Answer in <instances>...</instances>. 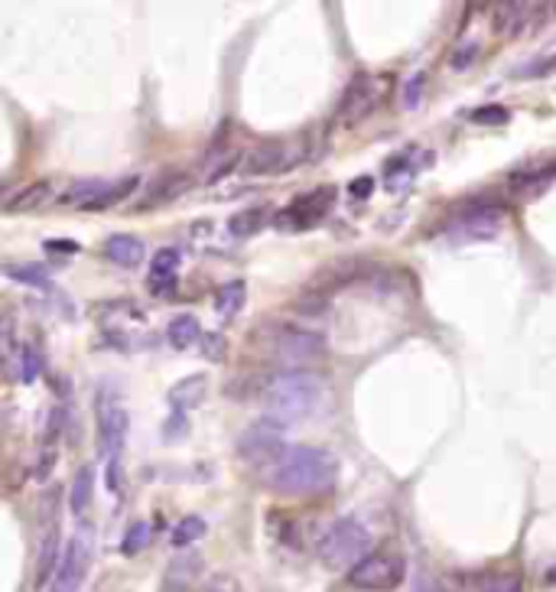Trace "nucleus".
<instances>
[{
	"label": "nucleus",
	"mask_w": 556,
	"mask_h": 592,
	"mask_svg": "<svg viewBox=\"0 0 556 592\" xmlns=\"http://www.w3.org/2000/svg\"><path fill=\"white\" fill-rule=\"evenodd\" d=\"M92 495H94V469L92 466H82L76 482H72V511L85 515L88 505H92Z\"/></svg>",
	"instance_id": "nucleus-26"
},
{
	"label": "nucleus",
	"mask_w": 556,
	"mask_h": 592,
	"mask_svg": "<svg viewBox=\"0 0 556 592\" xmlns=\"http://www.w3.org/2000/svg\"><path fill=\"white\" fill-rule=\"evenodd\" d=\"M225 338L218 336V332H208L205 338H202V355L208 358V361H225Z\"/></svg>",
	"instance_id": "nucleus-34"
},
{
	"label": "nucleus",
	"mask_w": 556,
	"mask_h": 592,
	"mask_svg": "<svg viewBox=\"0 0 556 592\" xmlns=\"http://www.w3.org/2000/svg\"><path fill=\"white\" fill-rule=\"evenodd\" d=\"M62 564L59 560V524L46 527L43 531V547H39V570H36V583H46L49 573H52V566ZM59 570V566H56Z\"/></svg>",
	"instance_id": "nucleus-24"
},
{
	"label": "nucleus",
	"mask_w": 556,
	"mask_h": 592,
	"mask_svg": "<svg viewBox=\"0 0 556 592\" xmlns=\"http://www.w3.org/2000/svg\"><path fill=\"white\" fill-rule=\"evenodd\" d=\"M137 182H141L137 176H124V179H117V182H111V186H108V192H104V196L98 199V202H94V206L88 208V212H101V208L117 206V202H121L124 196H131L133 189H137Z\"/></svg>",
	"instance_id": "nucleus-30"
},
{
	"label": "nucleus",
	"mask_w": 556,
	"mask_h": 592,
	"mask_svg": "<svg viewBox=\"0 0 556 592\" xmlns=\"http://www.w3.org/2000/svg\"><path fill=\"white\" fill-rule=\"evenodd\" d=\"M49 199H52V186H49L46 179H36V182H29V186L17 189L13 196L4 199V212H36L39 206H46Z\"/></svg>",
	"instance_id": "nucleus-19"
},
{
	"label": "nucleus",
	"mask_w": 556,
	"mask_h": 592,
	"mask_svg": "<svg viewBox=\"0 0 556 592\" xmlns=\"http://www.w3.org/2000/svg\"><path fill=\"white\" fill-rule=\"evenodd\" d=\"M446 592H524V576L511 570H471L449 573L443 580Z\"/></svg>",
	"instance_id": "nucleus-11"
},
{
	"label": "nucleus",
	"mask_w": 556,
	"mask_h": 592,
	"mask_svg": "<svg viewBox=\"0 0 556 592\" xmlns=\"http://www.w3.org/2000/svg\"><path fill=\"white\" fill-rule=\"evenodd\" d=\"M245 300H247L245 280H231L215 293V312L222 320H231V316H238V312L245 310Z\"/></svg>",
	"instance_id": "nucleus-22"
},
{
	"label": "nucleus",
	"mask_w": 556,
	"mask_h": 592,
	"mask_svg": "<svg viewBox=\"0 0 556 592\" xmlns=\"http://www.w3.org/2000/svg\"><path fill=\"white\" fill-rule=\"evenodd\" d=\"M147 544H150V524H147V521H137V524L127 531V537H124L121 554H127V556L141 554Z\"/></svg>",
	"instance_id": "nucleus-31"
},
{
	"label": "nucleus",
	"mask_w": 556,
	"mask_h": 592,
	"mask_svg": "<svg viewBox=\"0 0 556 592\" xmlns=\"http://www.w3.org/2000/svg\"><path fill=\"white\" fill-rule=\"evenodd\" d=\"M52 466H56V450L49 452V450H43V459H39V469H36V475L39 479H46L49 475V469H52Z\"/></svg>",
	"instance_id": "nucleus-40"
},
{
	"label": "nucleus",
	"mask_w": 556,
	"mask_h": 592,
	"mask_svg": "<svg viewBox=\"0 0 556 592\" xmlns=\"http://www.w3.org/2000/svg\"><path fill=\"white\" fill-rule=\"evenodd\" d=\"M501 228H504V208L488 206V202H475L463 218H455L449 231L459 241H475V238H495Z\"/></svg>",
	"instance_id": "nucleus-14"
},
{
	"label": "nucleus",
	"mask_w": 556,
	"mask_h": 592,
	"mask_svg": "<svg viewBox=\"0 0 556 592\" xmlns=\"http://www.w3.org/2000/svg\"><path fill=\"white\" fill-rule=\"evenodd\" d=\"M423 82H426V76H416L414 82L407 85L404 108H416V104H420V98H423Z\"/></svg>",
	"instance_id": "nucleus-38"
},
{
	"label": "nucleus",
	"mask_w": 556,
	"mask_h": 592,
	"mask_svg": "<svg viewBox=\"0 0 556 592\" xmlns=\"http://www.w3.org/2000/svg\"><path fill=\"white\" fill-rule=\"evenodd\" d=\"M205 534H208L205 521H202V517H196V515H189V517H182L180 524L173 527V544H176V547H189V544H196V540H202Z\"/></svg>",
	"instance_id": "nucleus-29"
},
{
	"label": "nucleus",
	"mask_w": 556,
	"mask_h": 592,
	"mask_svg": "<svg viewBox=\"0 0 556 592\" xmlns=\"http://www.w3.org/2000/svg\"><path fill=\"white\" fill-rule=\"evenodd\" d=\"M479 53H481V43H479V39H471V43H463V46H459V49L453 53L449 66H453L455 72H463V69H469L471 62L479 59Z\"/></svg>",
	"instance_id": "nucleus-33"
},
{
	"label": "nucleus",
	"mask_w": 556,
	"mask_h": 592,
	"mask_svg": "<svg viewBox=\"0 0 556 592\" xmlns=\"http://www.w3.org/2000/svg\"><path fill=\"white\" fill-rule=\"evenodd\" d=\"M365 556H371V531L361 524L359 517H339L322 534L319 560L329 570H349L351 573Z\"/></svg>",
	"instance_id": "nucleus-3"
},
{
	"label": "nucleus",
	"mask_w": 556,
	"mask_h": 592,
	"mask_svg": "<svg viewBox=\"0 0 556 592\" xmlns=\"http://www.w3.org/2000/svg\"><path fill=\"white\" fill-rule=\"evenodd\" d=\"M39 375V355L33 348H23V358H20V381H36Z\"/></svg>",
	"instance_id": "nucleus-36"
},
{
	"label": "nucleus",
	"mask_w": 556,
	"mask_h": 592,
	"mask_svg": "<svg viewBox=\"0 0 556 592\" xmlns=\"http://www.w3.org/2000/svg\"><path fill=\"white\" fill-rule=\"evenodd\" d=\"M198 336H202V329H198L196 316H176V320L166 326V338H170V345L176 348V352L192 348L198 342Z\"/></svg>",
	"instance_id": "nucleus-23"
},
{
	"label": "nucleus",
	"mask_w": 556,
	"mask_h": 592,
	"mask_svg": "<svg viewBox=\"0 0 556 592\" xmlns=\"http://www.w3.org/2000/svg\"><path fill=\"white\" fill-rule=\"evenodd\" d=\"M530 4H501L498 13H495V29L501 36H518L520 29L528 27L530 20Z\"/></svg>",
	"instance_id": "nucleus-21"
},
{
	"label": "nucleus",
	"mask_w": 556,
	"mask_h": 592,
	"mask_svg": "<svg viewBox=\"0 0 556 592\" xmlns=\"http://www.w3.org/2000/svg\"><path fill=\"white\" fill-rule=\"evenodd\" d=\"M127 430H131V420H127V410H124L121 401L101 397V404H98V442H101V452L111 462L121 456Z\"/></svg>",
	"instance_id": "nucleus-12"
},
{
	"label": "nucleus",
	"mask_w": 556,
	"mask_h": 592,
	"mask_svg": "<svg viewBox=\"0 0 556 592\" xmlns=\"http://www.w3.org/2000/svg\"><path fill=\"white\" fill-rule=\"evenodd\" d=\"M92 560H94V534L92 527L82 524L66 544V550H62V564H59L56 580H52L56 592H78V586L85 583L88 570H92Z\"/></svg>",
	"instance_id": "nucleus-6"
},
{
	"label": "nucleus",
	"mask_w": 556,
	"mask_h": 592,
	"mask_svg": "<svg viewBox=\"0 0 556 592\" xmlns=\"http://www.w3.org/2000/svg\"><path fill=\"white\" fill-rule=\"evenodd\" d=\"M332 202H335V189L322 186V189H316V192L296 196V199H293V206L283 208L274 222H277V228H283V231H286V228H293V231H302V228L316 225V222H322V218L329 215Z\"/></svg>",
	"instance_id": "nucleus-10"
},
{
	"label": "nucleus",
	"mask_w": 556,
	"mask_h": 592,
	"mask_svg": "<svg viewBox=\"0 0 556 592\" xmlns=\"http://www.w3.org/2000/svg\"><path fill=\"white\" fill-rule=\"evenodd\" d=\"M329 397L332 391L326 377L312 371H277L257 385V401L264 404L267 417L280 423L319 417L329 407Z\"/></svg>",
	"instance_id": "nucleus-2"
},
{
	"label": "nucleus",
	"mask_w": 556,
	"mask_h": 592,
	"mask_svg": "<svg viewBox=\"0 0 556 592\" xmlns=\"http://www.w3.org/2000/svg\"><path fill=\"white\" fill-rule=\"evenodd\" d=\"M78 247H82L78 241H52V238L46 241V251L49 254H52V251H56V254H78Z\"/></svg>",
	"instance_id": "nucleus-39"
},
{
	"label": "nucleus",
	"mask_w": 556,
	"mask_h": 592,
	"mask_svg": "<svg viewBox=\"0 0 556 592\" xmlns=\"http://www.w3.org/2000/svg\"><path fill=\"white\" fill-rule=\"evenodd\" d=\"M264 222H267V208H245V212H238V215L228 222V231L235 238H247V235H254Z\"/></svg>",
	"instance_id": "nucleus-27"
},
{
	"label": "nucleus",
	"mask_w": 556,
	"mask_h": 592,
	"mask_svg": "<svg viewBox=\"0 0 556 592\" xmlns=\"http://www.w3.org/2000/svg\"><path fill=\"white\" fill-rule=\"evenodd\" d=\"M261 475H264L267 489H274L277 495L310 499L335 485L339 462L329 450H319V446H286L261 466Z\"/></svg>",
	"instance_id": "nucleus-1"
},
{
	"label": "nucleus",
	"mask_w": 556,
	"mask_h": 592,
	"mask_svg": "<svg viewBox=\"0 0 556 592\" xmlns=\"http://www.w3.org/2000/svg\"><path fill=\"white\" fill-rule=\"evenodd\" d=\"M381 88H384V78H375V76H355L345 88L339 101V118L342 121H361L365 114L375 111V104L381 101Z\"/></svg>",
	"instance_id": "nucleus-13"
},
{
	"label": "nucleus",
	"mask_w": 556,
	"mask_h": 592,
	"mask_svg": "<svg viewBox=\"0 0 556 592\" xmlns=\"http://www.w3.org/2000/svg\"><path fill=\"white\" fill-rule=\"evenodd\" d=\"M108 186H111V182H101V179H82V182H76V186L66 192V206L85 208L88 212V208L108 192Z\"/></svg>",
	"instance_id": "nucleus-25"
},
{
	"label": "nucleus",
	"mask_w": 556,
	"mask_h": 592,
	"mask_svg": "<svg viewBox=\"0 0 556 592\" xmlns=\"http://www.w3.org/2000/svg\"><path fill=\"white\" fill-rule=\"evenodd\" d=\"M189 186H192V176H189V173H182V169H166L160 179H153V186L147 189V196L137 202V208L166 206L173 199H180Z\"/></svg>",
	"instance_id": "nucleus-15"
},
{
	"label": "nucleus",
	"mask_w": 556,
	"mask_h": 592,
	"mask_svg": "<svg viewBox=\"0 0 556 592\" xmlns=\"http://www.w3.org/2000/svg\"><path fill=\"white\" fill-rule=\"evenodd\" d=\"M371 192H375V176H359L349 182V196L355 199H368Z\"/></svg>",
	"instance_id": "nucleus-37"
},
{
	"label": "nucleus",
	"mask_w": 556,
	"mask_h": 592,
	"mask_svg": "<svg viewBox=\"0 0 556 592\" xmlns=\"http://www.w3.org/2000/svg\"><path fill=\"white\" fill-rule=\"evenodd\" d=\"M208 394V377L205 375H189L182 377L180 385L170 387V404L176 414H186V410H196Z\"/></svg>",
	"instance_id": "nucleus-17"
},
{
	"label": "nucleus",
	"mask_w": 556,
	"mask_h": 592,
	"mask_svg": "<svg viewBox=\"0 0 556 592\" xmlns=\"http://www.w3.org/2000/svg\"><path fill=\"white\" fill-rule=\"evenodd\" d=\"M198 573H202V556L198 554H180L166 566L160 592H192Z\"/></svg>",
	"instance_id": "nucleus-16"
},
{
	"label": "nucleus",
	"mask_w": 556,
	"mask_h": 592,
	"mask_svg": "<svg viewBox=\"0 0 556 592\" xmlns=\"http://www.w3.org/2000/svg\"><path fill=\"white\" fill-rule=\"evenodd\" d=\"M283 436H286V423L274 417H261V420L247 423L245 433L238 436V456L245 462H270L283 450Z\"/></svg>",
	"instance_id": "nucleus-7"
},
{
	"label": "nucleus",
	"mask_w": 556,
	"mask_h": 592,
	"mask_svg": "<svg viewBox=\"0 0 556 592\" xmlns=\"http://www.w3.org/2000/svg\"><path fill=\"white\" fill-rule=\"evenodd\" d=\"M407 580V560L397 550H377L349 573V583L361 592H391Z\"/></svg>",
	"instance_id": "nucleus-5"
},
{
	"label": "nucleus",
	"mask_w": 556,
	"mask_h": 592,
	"mask_svg": "<svg viewBox=\"0 0 556 592\" xmlns=\"http://www.w3.org/2000/svg\"><path fill=\"white\" fill-rule=\"evenodd\" d=\"M98 326L108 332L114 345H124V348H133L141 345V338L137 332L147 326V316H143L141 306H133L127 300H117V303H108L104 310H98Z\"/></svg>",
	"instance_id": "nucleus-9"
},
{
	"label": "nucleus",
	"mask_w": 556,
	"mask_h": 592,
	"mask_svg": "<svg viewBox=\"0 0 556 592\" xmlns=\"http://www.w3.org/2000/svg\"><path fill=\"white\" fill-rule=\"evenodd\" d=\"M267 358H274L280 371H310L326 358V338L312 329L277 326L267 338Z\"/></svg>",
	"instance_id": "nucleus-4"
},
{
	"label": "nucleus",
	"mask_w": 556,
	"mask_h": 592,
	"mask_svg": "<svg viewBox=\"0 0 556 592\" xmlns=\"http://www.w3.org/2000/svg\"><path fill=\"white\" fill-rule=\"evenodd\" d=\"M104 257L117 267H137L143 261V241L133 235H111L104 245Z\"/></svg>",
	"instance_id": "nucleus-20"
},
{
	"label": "nucleus",
	"mask_w": 556,
	"mask_h": 592,
	"mask_svg": "<svg viewBox=\"0 0 556 592\" xmlns=\"http://www.w3.org/2000/svg\"><path fill=\"white\" fill-rule=\"evenodd\" d=\"M556 173V166H547V169H537V173H518V176L511 179V186L514 189H528V186H540V182H547L550 176Z\"/></svg>",
	"instance_id": "nucleus-35"
},
{
	"label": "nucleus",
	"mask_w": 556,
	"mask_h": 592,
	"mask_svg": "<svg viewBox=\"0 0 556 592\" xmlns=\"http://www.w3.org/2000/svg\"><path fill=\"white\" fill-rule=\"evenodd\" d=\"M511 111L508 108H501V104H481L475 111L469 114L471 124H508Z\"/></svg>",
	"instance_id": "nucleus-32"
},
{
	"label": "nucleus",
	"mask_w": 556,
	"mask_h": 592,
	"mask_svg": "<svg viewBox=\"0 0 556 592\" xmlns=\"http://www.w3.org/2000/svg\"><path fill=\"white\" fill-rule=\"evenodd\" d=\"M182 264L180 247H163L153 257V277H150V290L153 293H170L176 287V271Z\"/></svg>",
	"instance_id": "nucleus-18"
},
{
	"label": "nucleus",
	"mask_w": 556,
	"mask_h": 592,
	"mask_svg": "<svg viewBox=\"0 0 556 592\" xmlns=\"http://www.w3.org/2000/svg\"><path fill=\"white\" fill-rule=\"evenodd\" d=\"M306 143L300 141H270L254 147L251 153H245V169L247 176H270V173H283V169L296 166L300 160H306Z\"/></svg>",
	"instance_id": "nucleus-8"
},
{
	"label": "nucleus",
	"mask_w": 556,
	"mask_h": 592,
	"mask_svg": "<svg viewBox=\"0 0 556 592\" xmlns=\"http://www.w3.org/2000/svg\"><path fill=\"white\" fill-rule=\"evenodd\" d=\"M7 277H10V280H17V283H27V287L52 290V283H49L46 271H43V267H36V264H10Z\"/></svg>",
	"instance_id": "nucleus-28"
}]
</instances>
